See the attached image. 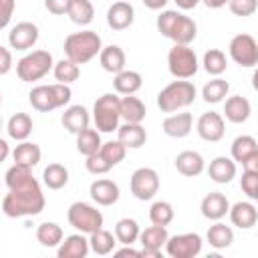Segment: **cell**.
Instances as JSON below:
<instances>
[{
	"mask_svg": "<svg viewBox=\"0 0 258 258\" xmlns=\"http://www.w3.org/2000/svg\"><path fill=\"white\" fill-rule=\"evenodd\" d=\"M44 194L40 189V183L32 179L26 185L8 189V194L2 198V212L8 218H24V216H38L44 210Z\"/></svg>",
	"mask_w": 258,
	"mask_h": 258,
	"instance_id": "cell-1",
	"label": "cell"
},
{
	"mask_svg": "<svg viewBox=\"0 0 258 258\" xmlns=\"http://www.w3.org/2000/svg\"><path fill=\"white\" fill-rule=\"evenodd\" d=\"M155 26L165 38L173 40L175 44H191L196 40V34H198V26H196L194 18H189L177 10L159 12Z\"/></svg>",
	"mask_w": 258,
	"mask_h": 258,
	"instance_id": "cell-2",
	"label": "cell"
},
{
	"mask_svg": "<svg viewBox=\"0 0 258 258\" xmlns=\"http://www.w3.org/2000/svg\"><path fill=\"white\" fill-rule=\"evenodd\" d=\"M103 48L101 36L95 30H81L73 32L64 38V54L75 64H85L93 60Z\"/></svg>",
	"mask_w": 258,
	"mask_h": 258,
	"instance_id": "cell-3",
	"label": "cell"
},
{
	"mask_svg": "<svg viewBox=\"0 0 258 258\" xmlns=\"http://www.w3.org/2000/svg\"><path fill=\"white\" fill-rule=\"evenodd\" d=\"M196 95H198V91L191 81H187V79L171 81L157 93V107L163 113H175V111L191 105Z\"/></svg>",
	"mask_w": 258,
	"mask_h": 258,
	"instance_id": "cell-4",
	"label": "cell"
},
{
	"mask_svg": "<svg viewBox=\"0 0 258 258\" xmlns=\"http://www.w3.org/2000/svg\"><path fill=\"white\" fill-rule=\"evenodd\" d=\"M71 87L62 85V83H52V85H38L32 87V91L28 93V101L32 105V109L40 111V113H50L54 109L64 107L71 101Z\"/></svg>",
	"mask_w": 258,
	"mask_h": 258,
	"instance_id": "cell-5",
	"label": "cell"
},
{
	"mask_svg": "<svg viewBox=\"0 0 258 258\" xmlns=\"http://www.w3.org/2000/svg\"><path fill=\"white\" fill-rule=\"evenodd\" d=\"M93 121H95V129L99 133L117 131L119 121H121V113H119V97L115 93H105L95 101Z\"/></svg>",
	"mask_w": 258,
	"mask_h": 258,
	"instance_id": "cell-6",
	"label": "cell"
},
{
	"mask_svg": "<svg viewBox=\"0 0 258 258\" xmlns=\"http://www.w3.org/2000/svg\"><path fill=\"white\" fill-rule=\"evenodd\" d=\"M52 67H54V60L48 50H32L16 62V75L20 81L32 83V81H40L44 75H48V71Z\"/></svg>",
	"mask_w": 258,
	"mask_h": 258,
	"instance_id": "cell-7",
	"label": "cell"
},
{
	"mask_svg": "<svg viewBox=\"0 0 258 258\" xmlns=\"http://www.w3.org/2000/svg\"><path fill=\"white\" fill-rule=\"evenodd\" d=\"M69 224L79 230L81 234H93L95 230L103 228V214L95 206L87 202H73L67 210Z\"/></svg>",
	"mask_w": 258,
	"mask_h": 258,
	"instance_id": "cell-8",
	"label": "cell"
},
{
	"mask_svg": "<svg viewBox=\"0 0 258 258\" xmlns=\"http://www.w3.org/2000/svg\"><path fill=\"white\" fill-rule=\"evenodd\" d=\"M167 69L175 79H191L198 73V56L189 44H173L167 52Z\"/></svg>",
	"mask_w": 258,
	"mask_h": 258,
	"instance_id": "cell-9",
	"label": "cell"
},
{
	"mask_svg": "<svg viewBox=\"0 0 258 258\" xmlns=\"http://www.w3.org/2000/svg\"><path fill=\"white\" fill-rule=\"evenodd\" d=\"M230 58L244 67V69H252L258 64V42L252 34H236L230 40Z\"/></svg>",
	"mask_w": 258,
	"mask_h": 258,
	"instance_id": "cell-10",
	"label": "cell"
},
{
	"mask_svg": "<svg viewBox=\"0 0 258 258\" xmlns=\"http://www.w3.org/2000/svg\"><path fill=\"white\" fill-rule=\"evenodd\" d=\"M129 189L133 194V198L145 202V200H151L157 191H159V175L155 169L151 167H139L131 173V179H129Z\"/></svg>",
	"mask_w": 258,
	"mask_h": 258,
	"instance_id": "cell-11",
	"label": "cell"
},
{
	"mask_svg": "<svg viewBox=\"0 0 258 258\" xmlns=\"http://www.w3.org/2000/svg\"><path fill=\"white\" fill-rule=\"evenodd\" d=\"M165 252L171 258H194L202 252V236L196 232L169 236L165 242Z\"/></svg>",
	"mask_w": 258,
	"mask_h": 258,
	"instance_id": "cell-12",
	"label": "cell"
},
{
	"mask_svg": "<svg viewBox=\"0 0 258 258\" xmlns=\"http://www.w3.org/2000/svg\"><path fill=\"white\" fill-rule=\"evenodd\" d=\"M169 234L165 226H149L145 230H139V244H141V256H153L159 258L161 248L165 246Z\"/></svg>",
	"mask_w": 258,
	"mask_h": 258,
	"instance_id": "cell-13",
	"label": "cell"
},
{
	"mask_svg": "<svg viewBox=\"0 0 258 258\" xmlns=\"http://www.w3.org/2000/svg\"><path fill=\"white\" fill-rule=\"evenodd\" d=\"M196 131H198V135H200L204 141L216 143V141H220V139L224 137V133H226L224 117H222L220 113H216V111H208V113H204V115L198 119Z\"/></svg>",
	"mask_w": 258,
	"mask_h": 258,
	"instance_id": "cell-14",
	"label": "cell"
},
{
	"mask_svg": "<svg viewBox=\"0 0 258 258\" xmlns=\"http://www.w3.org/2000/svg\"><path fill=\"white\" fill-rule=\"evenodd\" d=\"M38 42V26L34 22H18L10 32H8V44L10 48L16 50H28Z\"/></svg>",
	"mask_w": 258,
	"mask_h": 258,
	"instance_id": "cell-15",
	"label": "cell"
},
{
	"mask_svg": "<svg viewBox=\"0 0 258 258\" xmlns=\"http://www.w3.org/2000/svg\"><path fill=\"white\" fill-rule=\"evenodd\" d=\"M135 20V8L127 0H117L107 10V24L113 30H125Z\"/></svg>",
	"mask_w": 258,
	"mask_h": 258,
	"instance_id": "cell-16",
	"label": "cell"
},
{
	"mask_svg": "<svg viewBox=\"0 0 258 258\" xmlns=\"http://www.w3.org/2000/svg\"><path fill=\"white\" fill-rule=\"evenodd\" d=\"M228 214L230 222L240 230H250L258 222V210L252 202H236L234 206H230Z\"/></svg>",
	"mask_w": 258,
	"mask_h": 258,
	"instance_id": "cell-17",
	"label": "cell"
},
{
	"mask_svg": "<svg viewBox=\"0 0 258 258\" xmlns=\"http://www.w3.org/2000/svg\"><path fill=\"white\" fill-rule=\"evenodd\" d=\"M200 210H202V216L208 218V220H222L228 210H230V202L224 194L220 191H210L202 198V204H200Z\"/></svg>",
	"mask_w": 258,
	"mask_h": 258,
	"instance_id": "cell-18",
	"label": "cell"
},
{
	"mask_svg": "<svg viewBox=\"0 0 258 258\" xmlns=\"http://www.w3.org/2000/svg\"><path fill=\"white\" fill-rule=\"evenodd\" d=\"M250 115H252V105H250V101L246 97L232 95V97L226 99V103H224V117L230 123H236V125L246 123L250 119Z\"/></svg>",
	"mask_w": 258,
	"mask_h": 258,
	"instance_id": "cell-19",
	"label": "cell"
},
{
	"mask_svg": "<svg viewBox=\"0 0 258 258\" xmlns=\"http://www.w3.org/2000/svg\"><path fill=\"white\" fill-rule=\"evenodd\" d=\"M208 175L214 183H230L234 177H236V161L232 157H226V155H218L210 161L208 165Z\"/></svg>",
	"mask_w": 258,
	"mask_h": 258,
	"instance_id": "cell-20",
	"label": "cell"
},
{
	"mask_svg": "<svg viewBox=\"0 0 258 258\" xmlns=\"http://www.w3.org/2000/svg\"><path fill=\"white\" fill-rule=\"evenodd\" d=\"M161 129L165 135L175 137V139L187 137L194 129V117H191V113H173V115L163 119Z\"/></svg>",
	"mask_w": 258,
	"mask_h": 258,
	"instance_id": "cell-21",
	"label": "cell"
},
{
	"mask_svg": "<svg viewBox=\"0 0 258 258\" xmlns=\"http://www.w3.org/2000/svg\"><path fill=\"white\" fill-rule=\"evenodd\" d=\"M89 194L99 206H113L121 196L119 185L113 179H95L89 187Z\"/></svg>",
	"mask_w": 258,
	"mask_h": 258,
	"instance_id": "cell-22",
	"label": "cell"
},
{
	"mask_svg": "<svg viewBox=\"0 0 258 258\" xmlns=\"http://www.w3.org/2000/svg\"><path fill=\"white\" fill-rule=\"evenodd\" d=\"M204 167H206L204 157L198 151L185 149V151H181V153L175 155V169L181 175H185V177H198L204 171Z\"/></svg>",
	"mask_w": 258,
	"mask_h": 258,
	"instance_id": "cell-23",
	"label": "cell"
},
{
	"mask_svg": "<svg viewBox=\"0 0 258 258\" xmlns=\"http://www.w3.org/2000/svg\"><path fill=\"white\" fill-rule=\"evenodd\" d=\"M99 62L101 67L107 71V73H119L125 69L127 64V56H125V50L119 46V44H109V46H103L101 52H99Z\"/></svg>",
	"mask_w": 258,
	"mask_h": 258,
	"instance_id": "cell-24",
	"label": "cell"
},
{
	"mask_svg": "<svg viewBox=\"0 0 258 258\" xmlns=\"http://www.w3.org/2000/svg\"><path fill=\"white\" fill-rule=\"evenodd\" d=\"M89 121H91L89 111H87L83 105H71V107H67L64 113H62V125H64V129H67L69 133H73V135H77V133H81L83 129H87V127H89Z\"/></svg>",
	"mask_w": 258,
	"mask_h": 258,
	"instance_id": "cell-25",
	"label": "cell"
},
{
	"mask_svg": "<svg viewBox=\"0 0 258 258\" xmlns=\"http://www.w3.org/2000/svg\"><path fill=\"white\" fill-rule=\"evenodd\" d=\"M58 258H85L89 254V240L83 234H71L58 244Z\"/></svg>",
	"mask_w": 258,
	"mask_h": 258,
	"instance_id": "cell-26",
	"label": "cell"
},
{
	"mask_svg": "<svg viewBox=\"0 0 258 258\" xmlns=\"http://www.w3.org/2000/svg\"><path fill=\"white\" fill-rule=\"evenodd\" d=\"M117 139L127 147V149H139L147 141V133L141 127V123H123L117 127Z\"/></svg>",
	"mask_w": 258,
	"mask_h": 258,
	"instance_id": "cell-27",
	"label": "cell"
},
{
	"mask_svg": "<svg viewBox=\"0 0 258 258\" xmlns=\"http://www.w3.org/2000/svg\"><path fill=\"white\" fill-rule=\"evenodd\" d=\"M119 113H121V119L125 123H141L145 119V105L139 97H133V95H125L119 99Z\"/></svg>",
	"mask_w": 258,
	"mask_h": 258,
	"instance_id": "cell-28",
	"label": "cell"
},
{
	"mask_svg": "<svg viewBox=\"0 0 258 258\" xmlns=\"http://www.w3.org/2000/svg\"><path fill=\"white\" fill-rule=\"evenodd\" d=\"M143 85V77L137 73V71H131V69H123L119 73H115V79H113V87L119 95H135Z\"/></svg>",
	"mask_w": 258,
	"mask_h": 258,
	"instance_id": "cell-29",
	"label": "cell"
},
{
	"mask_svg": "<svg viewBox=\"0 0 258 258\" xmlns=\"http://www.w3.org/2000/svg\"><path fill=\"white\" fill-rule=\"evenodd\" d=\"M230 151H232V159L242 165L250 157H256L258 155V141L252 135H238L232 141V149Z\"/></svg>",
	"mask_w": 258,
	"mask_h": 258,
	"instance_id": "cell-30",
	"label": "cell"
},
{
	"mask_svg": "<svg viewBox=\"0 0 258 258\" xmlns=\"http://www.w3.org/2000/svg\"><path fill=\"white\" fill-rule=\"evenodd\" d=\"M40 157H42L40 147H38L36 143H32V141H26V139L20 141V143L14 147V151H12L14 163H20V165H26V167L38 165Z\"/></svg>",
	"mask_w": 258,
	"mask_h": 258,
	"instance_id": "cell-31",
	"label": "cell"
},
{
	"mask_svg": "<svg viewBox=\"0 0 258 258\" xmlns=\"http://www.w3.org/2000/svg\"><path fill=\"white\" fill-rule=\"evenodd\" d=\"M206 240H208V244H210L212 248L224 250V248L232 246V242H234V230H232L230 226H226V224H222V222L216 220V224H212V226L208 228Z\"/></svg>",
	"mask_w": 258,
	"mask_h": 258,
	"instance_id": "cell-32",
	"label": "cell"
},
{
	"mask_svg": "<svg viewBox=\"0 0 258 258\" xmlns=\"http://www.w3.org/2000/svg\"><path fill=\"white\" fill-rule=\"evenodd\" d=\"M32 117L28 115V113H14L10 119H8V123H6V131H8V135L12 137V139H16V141H24V139H28V135L32 133Z\"/></svg>",
	"mask_w": 258,
	"mask_h": 258,
	"instance_id": "cell-33",
	"label": "cell"
},
{
	"mask_svg": "<svg viewBox=\"0 0 258 258\" xmlns=\"http://www.w3.org/2000/svg\"><path fill=\"white\" fill-rule=\"evenodd\" d=\"M67 16L71 18V22L79 24V26H87L89 22H93L95 16V8L91 0H71L69 8H67Z\"/></svg>",
	"mask_w": 258,
	"mask_h": 258,
	"instance_id": "cell-34",
	"label": "cell"
},
{
	"mask_svg": "<svg viewBox=\"0 0 258 258\" xmlns=\"http://www.w3.org/2000/svg\"><path fill=\"white\" fill-rule=\"evenodd\" d=\"M230 93V83L222 77H214L212 81H208L204 87H202V99L206 103H222Z\"/></svg>",
	"mask_w": 258,
	"mask_h": 258,
	"instance_id": "cell-35",
	"label": "cell"
},
{
	"mask_svg": "<svg viewBox=\"0 0 258 258\" xmlns=\"http://www.w3.org/2000/svg\"><path fill=\"white\" fill-rule=\"evenodd\" d=\"M115 244H117V238L111 232L103 230V228H99L93 234H89V250H93L97 256L111 254L115 250Z\"/></svg>",
	"mask_w": 258,
	"mask_h": 258,
	"instance_id": "cell-36",
	"label": "cell"
},
{
	"mask_svg": "<svg viewBox=\"0 0 258 258\" xmlns=\"http://www.w3.org/2000/svg\"><path fill=\"white\" fill-rule=\"evenodd\" d=\"M42 183L48 189H62L69 183V169L62 163H48L42 171Z\"/></svg>",
	"mask_w": 258,
	"mask_h": 258,
	"instance_id": "cell-37",
	"label": "cell"
},
{
	"mask_svg": "<svg viewBox=\"0 0 258 258\" xmlns=\"http://www.w3.org/2000/svg\"><path fill=\"white\" fill-rule=\"evenodd\" d=\"M62 238H64V232L56 222H42L36 228V240L44 248H56L62 242Z\"/></svg>",
	"mask_w": 258,
	"mask_h": 258,
	"instance_id": "cell-38",
	"label": "cell"
},
{
	"mask_svg": "<svg viewBox=\"0 0 258 258\" xmlns=\"http://www.w3.org/2000/svg\"><path fill=\"white\" fill-rule=\"evenodd\" d=\"M115 238L123 246H131L139 238V224L133 218H121L115 224Z\"/></svg>",
	"mask_w": 258,
	"mask_h": 258,
	"instance_id": "cell-39",
	"label": "cell"
},
{
	"mask_svg": "<svg viewBox=\"0 0 258 258\" xmlns=\"http://www.w3.org/2000/svg\"><path fill=\"white\" fill-rule=\"evenodd\" d=\"M101 143H103V141H101V135H99L97 129L87 127V129H83L81 133H77V151L83 153L85 157L91 155V153H95V151H99Z\"/></svg>",
	"mask_w": 258,
	"mask_h": 258,
	"instance_id": "cell-40",
	"label": "cell"
},
{
	"mask_svg": "<svg viewBox=\"0 0 258 258\" xmlns=\"http://www.w3.org/2000/svg\"><path fill=\"white\" fill-rule=\"evenodd\" d=\"M173 216H175V210H173V206L169 204V202H165V200H157V202H153L151 204V208H149V220H151V224H155V226H169L171 222H173Z\"/></svg>",
	"mask_w": 258,
	"mask_h": 258,
	"instance_id": "cell-41",
	"label": "cell"
},
{
	"mask_svg": "<svg viewBox=\"0 0 258 258\" xmlns=\"http://www.w3.org/2000/svg\"><path fill=\"white\" fill-rule=\"evenodd\" d=\"M32 179H36V177L32 175V167H26V165H20V163H14V165L6 171V175H4V181H6V187H8V189L26 185V183H30Z\"/></svg>",
	"mask_w": 258,
	"mask_h": 258,
	"instance_id": "cell-42",
	"label": "cell"
},
{
	"mask_svg": "<svg viewBox=\"0 0 258 258\" xmlns=\"http://www.w3.org/2000/svg\"><path fill=\"white\" fill-rule=\"evenodd\" d=\"M202 64H204L206 73H210V75H214V77H220V75L226 71L228 60H226V54H224L220 48H210V50H206Z\"/></svg>",
	"mask_w": 258,
	"mask_h": 258,
	"instance_id": "cell-43",
	"label": "cell"
},
{
	"mask_svg": "<svg viewBox=\"0 0 258 258\" xmlns=\"http://www.w3.org/2000/svg\"><path fill=\"white\" fill-rule=\"evenodd\" d=\"M52 73H54V79H56L58 83H62V85H71V83H75V81L79 79L81 69H79V64H75L73 60L62 58V60L54 62Z\"/></svg>",
	"mask_w": 258,
	"mask_h": 258,
	"instance_id": "cell-44",
	"label": "cell"
},
{
	"mask_svg": "<svg viewBox=\"0 0 258 258\" xmlns=\"http://www.w3.org/2000/svg\"><path fill=\"white\" fill-rule=\"evenodd\" d=\"M99 153L111 163V167H115L117 163H121L125 159V153H127V147L117 139V141H105L101 143L99 147Z\"/></svg>",
	"mask_w": 258,
	"mask_h": 258,
	"instance_id": "cell-45",
	"label": "cell"
},
{
	"mask_svg": "<svg viewBox=\"0 0 258 258\" xmlns=\"http://www.w3.org/2000/svg\"><path fill=\"white\" fill-rule=\"evenodd\" d=\"M85 167H87V171L93 173V175H103V173H107V171L111 169V163H109L99 151H95V153L87 155Z\"/></svg>",
	"mask_w": 258,
	"mask_h": 258,
	"instance_id": "cell-46",
	"label": "cell"
},
{
	"mask_svg": "<svg viewBox=\"0 0 258 258\" xmlns=\"http://www.w3.org/2000/svg\"><path fill=\"white\" fill-rule=\"evenodd\" d=\"M240 187H242V191L250 200H256L258 198V171L244 169L242 171V177H240Z\"/></svg>",
	"mask_w": 258,
	"mask_h": 258,
	"instance_id": "cell-47",
	"label": "cell"
},
{
	"mask_svg": "<svg viewBox=\"0 0 258 258\" xmlns=\"http://www.w3.org/2000/svg\"><path fill=\"white\" fill-rule=\"evenodd\" d=\"M228 8L236 16H252L258 10V0H228Z\"/></svg>",
	"mask_w": 258,
	"mask_h": 258,
	"instance_id": "cell-48",
	"label": "cell"
},
{
	"mask_svg": "<svg viewBox=\"0 0 258 258\" xmlns=\"http://www.w3.org/2000/svg\"><path fill=\"white\" fill-rule=\"evenodd\" d=\"M14 6H16L14 0H0V30L4 26H8V22L12 18V12H14Z\"/></svg>",
	"mask_w": 258,
	"mask_h": 258,
	"instance_id": "cell-49",
	"label": "cell"
},
{
	"mask_svg": "<svg viewBox=\"0 0 258 258\" xmlns=\"http://www.w3.org/2000/svg\"><path fill=\"white\" fill-rule=\"evenodd\" d=\"M69 2L71 0H44V8L50 12V14H67V8H69Z\"/></svg>",
	"mask_w": 258,
	"mask_h": 258,
	"instance_id": "cell-50",
	"label": "cell"
},
{
	"mask_svg": "<svg viewBox=\"0 0 258 258\" xmlns=\"http://www.w3.org/2000/svg\"><path fill=\"white\" fill-rule=\"evenodd\" d=\"M12 69V54L8 48L0 46V75H6Z\"/></svg>",
	"mask_w": 258,
	"mask_h": 258,
	"instance_id": "cell-51",
	"label": "cell"
},
{
	"mask_svg": "<svg viewBox=\"0 0 258 258\" xmlns=\"http://www.w3.org/2000/svg\"><path fill=\"white\" fill-rule=\"evenodd\" d=\"M117 256H135V258H139L141 256V250H133L131 246H125V248H121V250H113Z\"/></svg>",
	"mask_w": 258,
	"mask_h": 258,
	"instance_id": "cell-52",
	"label": "cell"
},
{
	"mask_svg": "<svg viewBox=\"0 0 258 258\" xmlns=\"http://www.w3.org/2000/svg\"><path fill=\"white\" fill-rule=\"evenodd\" d=\"M169 0H143V4L149 8V10H161Z\"/></svg>",
	"mask_w": 258,
	"mask_h": 258,
	"instance_id": "cell-53",
	"label": "cell"
},
{
	"mask_svg": "<svg viewBox=\"0 0 258 258\" xmlns=\"http://www.w3.org/2000/svg\"><path fill=\"white\" fill-rule=\"evenodd\" d=\"M181 10H191V8H196L202 0H173Z\"/></svg>",
	"mask_w": 258,
	"mask_h": 258,
	"instance_id": "cell-54",
	"label": "cell"
},
{
	"mask_svg": "<svg viewBox=\"0 0 258 258\" xmlns=\"http://www.w3.org/2000/svg\"><path fill=\"white\" fill-rule=\"evenodd\" d=\"M8 153H10V145H8V141H6V139H2V137H0V163H2V161H6Z\"/></svg>",
	"mask_w": 258,
	"mask_h": 258,
	"instance_id": "cell-55",
	"label": "cell"
},
{
	"mask_svg": "<svg viewBox=\"0 0 258 258\" xmlns=\"http://www.w3.org/2000/svg\"><path fill=\"white\" fill-rule=\"evenodd\" d=\"M208 8H222V6H226L228 4V0H202Z\"/></svg>",
	"mask_w": 258,
	"mask_h": 258,
	"instance_id": "cell-56",
	"label": "cell"
},
{
	"mask_svg": "<svg viewBox=\"0 0 258 258\" xmlns=\"http://www.w3.org/2000/svg\"><path fill=\"white\" fill-rule=\"evenodd\" d=\"M0 105H2V95H0Z\"/></svg>",
	"mask_w": 258,
	"mask_h": 258,
	"instance_id": "cell-57",
	"label": "cell"
},
{
	"mask_svg": "<svg viewBox=\"0 0 258 258\" xmlns=\"http://www.w3.org/2000/svg\"><path fill=\"white\" fill-rule=\"evenodd\" d=\"M0 129H2V119H0Z\"/></svg>",
	"mask_w": 258,
	"mask_h": 258,
	"instance_id": "cell-58",
	"label": "cell"
}]
</instances>
